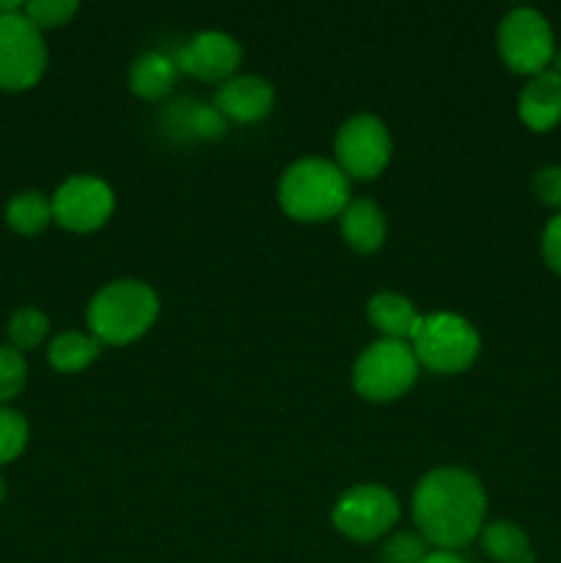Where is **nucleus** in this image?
I'll return each mask as SVG.
<instances>
[{
  "label": "nucleus",
  "instance_id": "nucleus-17",
  "mask_svg": "<svg viewBox=\"0 0 561 563\" xmlns=\"http://www.w3.org/2000/svg\"><path fill=\"white\" fill-rule=\"evenodd\" d=\"M176 75H179V66L168 55L143 53L130 69V88L135 97L146 102H160L176 86Z\"/></svg>",
  "mask_w": 561,
  "mask_h": 563
},
{
  "label": "nucleus",
  "instance_id": "nucleus-9",
  "mask_svg": "<svg viewBox=\"0 0 561 563\" xmlns=\"http://www.w3.org/2000/svg\"><path fill=\"white\" fill-rule=\"evenodd\" d=\"M399 520V500L380 484H358L346 489L333 509L336 531L352 542H374Z\"/></svg>",
  "mask_w": 561,
  "mask_h": 563
},
{
  "label": "nucleus",
  "instance_id": "nucleus-19",
  "mask_svg": "<svg viewBox=\"0 0 561 563\" xmlns=\"http://www.w3.org/2000/svg\"><path fill=\"white\" fill-rule=\"evenodd\" d=\"M482 548L484 553L498 563H531L534 553L528 537L515 522H490L482 528Z\"/></svg>",
  "mask_w": 561,
  "mask_h": 563
},
{
  "label": "nucleus",
  "instance_id": "nucleus-2",
  "mask_svg": "<svg viewBox=\"0 0 561 563\" xmlns=\"http://www.w3.org/2000/svg\"><path fill=\"white\" fill-rule=\"evenodd\" d=\"M160 300L143 280H113L94 295L88 306V330L99 344L124 346L138 341L157 322Z\"/></svg>",
  "mask_w": 561,
  "mask_h": 563
},
{
  "label": "nucleus",
  "instance_id": "nucleus-1",
  "mask_svg": "<svg viewBox=\"0 0 561 563\" xmlns=\"http://www.w3.org/2000/svg\"><path fill=\"white\" fill-rule=\"evenodd\" d=\"M487 495L482 482L462 467H438L413 493V520L438 550L471 544L484 528Z\"/></svg>",
  "mask_w": 561,
  "mask_h": 563
},
{
  "label": "nucleus",
  "instance_id": "nucleus-14",
  "mask_svg": "<svg viewBox=\"0 0 561 563\" xmlns=\"http://www.w3.org/2000/svg\"><path fill=\"white\" fill-rule=\"evenodd\" d=\"M520 121L534 132L553 130L561 121V80L553 71H539L517 97Z\"/></svg>",
  "mask_w": 561,
  "mask_h": 563
},
{
  "label": "nucleus",
  "instance_id": "nucleus-28",
  "mask_svg": "<svg viewBox=\"0 0 561 563\" xmlns=\"http://www.w3.org/2000/svg\"><path fill=\"white\" fill-rule=\"evenodd\" d=\"M421 563H468L462 555H457L454 550H432V553L424 555Z\"/></svg>",
  "mask_w": 561,
  "mask_h": 563
},
{
  "label": "nucleus",
  "instance_id": "nucleus-11",
  "mask_svg": "<svg viewBox=\"0 0 561 563\" xmlns=\"http://www.w3.org/2000/svg\"><path fill=\"white\" fill-rule=\"evenodd\" d=\"M179 71L204 82H226L242 64V44L223 31H204L176 53Z\"/></svg>",
  "mask_w": 561,
  "mask_h": 563
},
{
  "label": "nucleus",
  "instance_id": "nucleus-16",
  "mask_svg": "<svg viewBox=\"0 0 561 563\" xmlns=\"http://www.w3.org/2000/svg\"><path fill=\"white\" fill-rule=\"evenodd\" d=\"M366 317L374 328L383 333V339L391 341H413L418 328H421V313L416 311L407 297L396 295V291H380L369 300Z\"/></svg>",
  "mask_w": 561,
  "mask_h": 563
},
{
  "label": "nucleus",
  "instance_id": "nucleus-21",
  "mask_svg": "<svg viewBox=\"0 0 561 563\" xmlns=\"http://www.w3.org/2000/svg\"><path fill=\"white\" fill-rule=\"evenodd\" d=\"M50 333V319L38 308H20L9 319V341L16 352L36 350Z\"/></svg>",
  "mask_w": 561,
  "mask_h": 563
},
{
  "label": "nucleus",
  "instance_id": "nucleus-30",
  "mask_svg": "<svg viewBox=\"0 0 561 563\" xmlns=\"http://www.w3.org/2000/svg\"><path fill=\"white\" fill-rule=\"evenodd\" d=\"M3 495H6V484H3V478H0V504H3Z\"/></svg>",
  "mask_w": 561,
  "mask_h": 563
},
{
  "label": "nucleus",
  "instance_id": "nucleus-13",
  "mask_svg": "<svg viewBox=\"0 0 561 563\" xmlns=\"http://www.w3.org/2000/svg\"><path fill=\"white\" fill-rule=\"evenodd\" d=\"M160 126L174 141H215V137H223L226 119L212 104L176 99L160 113Z\"/></svg>",
  "mask_w": 561,
  "mask_h": 563
},
{
  "label": "nucleus",
  "instance_id": "nucleus-10",
  "mask_svg": "<svg viewBox=\"0 0 561 563\" xmlns=\"http://www.w3.org/2000/svg\"><path fill=\"white\" fill-rule=\"evenodd\" d=\"M50 201L55 223L75 234L102 229L116 209L113 190L97 176H69Z\"/></svg>",
  "mask_w": 561,
  "mask_h": 563
},
{
  "label": "nucleus",
  "instance_id": "nucleus-6",
  "mask_svg": "<svg viewBox=\"0 0 561 563\" xmlns=\"http://www.w3.org/2000/svg\"><path fill=\"white\" fill-rule=\"evenodd\" d=\"M498 53L515 75H539L550 69L556 55L553 27L537 9H512L498 25Z\"/></svg>",
  "mask_w": 561,
  "mask_h": 563
},
{
  "label": "nucleus",
  "instance_id": "nucleus-7",
  "mask_svg": "<svg viewBox=\"0 0 561 563\" xmlns=\"http://www.w3.org/2000/svg\"><path fill=\"white\" fill-rule=\"evenodd\" d=\"M47 69L42 31L22 11L0 16V88L28 91Z\"/></svg>",
  "mask_w": 561,
  "mask_h": 563
},
{
  "label": "nucleus",
  "instance_id": "nucleus-8",
  "mask_svg": "<svg viewBox=\"0 0 561 563\" xmlns=\"http://www.w3.org/2000/svg\"><path fill=\"white\" fill-rule=\"evenodd\" d=\"M388 126L372 113H358L346 119L336 132V165L352 179H374L391 163Z\"/></svg>",
  "mask_w": 561,
  "mask_h": 563
},
{
  "label": "nucleus",
  "instance_id": "nucleus-29",
  "mask_svg": "<svg viewBox=\"0 0 561 563\" xmlns=\"http://www.w3.org/2000/svg\"><path fill=\"white\" fill-rule=\"evenodd\" d=\"M550 71H553V75L561 80V49H556L553 60H550Z\"/></svg>",
  "mask_w": 561,
  "mask_h": 563
},
{
  "label": "nucleus",
  "instance_id": "nucleus-20",
  "mask_svg": "<svg viewBox=\"0 0 561 563\" xmlns=\"http://www.w3.org/2000/svg\"><path fill=\"white\" fill-rule=\"evenodd\" d=\"M6 223L22 236H33L53 223V201L38 190L16 192L6 207Z\"/></svg>",
  "mask_w": 561,
  "mask_h": 563
},
{
  "label": "nucleus",
  "instance_id": "nucleus-24",
  "mask_svg": "<svg viewBox=\"0 0 561 563\" xmlns=\"http://www.w3.org/2000/svg\"><path fill=\"white\" fill-rule=\"evenodd\" d=\"M22 14L38 27V31H50V27H61L77 14L75 0H31L22 5Z\"/></svg>",
  "mask_w": 561,
  "mask_h": 563
},
{
  "label": "nucleus",
  "instance_id": "nucleus-22",
  "mask_svg": "<svg viewBox=\"0 0 561 563\" xmlns=\"http://www.w3.org/2000/svg\"><path fill=\"white\" fill-rule=\"evenodd\" d=\"M28 421L22 412L11 407H0V465H9L25 451L28 445Z\"/></svg>",
  "mask_w": 561,
  "mask_h": 563
},
{
  "label": "nucleus",
  "instance_id": "nucleus-18",
  "mask_svg": "<svg viewBox=\"0 0 561 563\" xmlns=\"http://www.w3.org/2000/svg\"><path fill=\"white\" fill-rule=\"evenodd\" d=\"M102 352V344L94 339L91 333H80V330H66V333L55 335L50 341L47 361L55 372L61 374H77L82 368L91 366Z\"/></svg>",
  "mask_w": 561,
  "mask_h": 563
},
{
  "label": "nucleus",
  "instance_id": "nucleus-15",
  "mask_svg": "<svg viewBox=\"0 0 561 563\" xmlns=\"http://www.w3.org/2000/svg\"><path fill=\"white\" fill-rule=\"evenodd\" d=\"M339 225L346 245L358 253L380 251L385 242V234H388L383 209L374 201H369V198H358V201L346 203L344 212L339 214Z\"/></svg>",
  "mask_w": 561,
  "mask_h": 563
},
{
  "label": "nucleus",
  "instance_id": "nucleus-12",
  "mask_svg": "<svg viewBox=\"0 0 561 563\" xmlns=\"http://www.w3.org/2000/svg\"><path fill=\"white\" fill-rule=\"evenodd\" d=\"M275 91L264 77L256 75H237L226 80L218 88L215 97V108L226 121H237V124H253L262 121L264 115L273 110Z\"/></svg>",
  "mask_w": 561,
  "mask_h": 563
},
{
  "label": "nucleus",
  "instance_id": "nucleus-27",
  "mask_svg": "<svg viewBox=\"0 0 561 563\" xmlns=\"http://www.w3.org/2000/svg\"><path fill=\"white\" fill-rule=\"evenodd\" d=\"M542 256L553 273L561 275V212L544 225L542 231Z\"/></svg>",
  "mask_w": 561,
  "mask_h": 563
},
{
  "label": "nucleus",
  "instance_id": "nucleus-4",
  "mask_svg": "<svg viewBox=\"0 0 561 563\" xmlns=\"http://www.w3.org/2000/svg\"><path fill=\"white\" fill-rule=\"evenodd\" d=\"M418 357L405 341L383 339L366 346L352 368V385L366 401H394L418 379Z\"/></svg>",
  "mask_w": 561,
  "mask_h": 563
},
{
  "label": "nucleus",
  "instance_id": "nucleus-5",
  "mask_svg": "<svg viewBox=\"0 0 561 563\" xmlns=\"http://www.w3.org/2000/svg\"><path fill=\"white\" fill-rule=\"evenodd\" d=\"M482 339L476 328L457 313H429L421 319L413 352L418 363L438 374H460L476 363Z\"/></svg>",
  "mask_w": 561,
  "mask_h": 563
},
{
  "label": "nucleus",
  "instance_id": "nucleus-23",
  "mask_svg": "<svg viewBox=\"0 0 561 563\" xmlns=\"http://www.w3.org/2000/svg\"><path fill=\"white\" fill-rule=\"evenodd\" d=\"M28 379V366L22 352L14 346H0V407L9 405L14 396L22 394Z\"/></svg>",
  "mask_w": 561,
  "mask_h": 563
},
{
  "label": "nucleus",
  "instance_id": "nucleus-25",
  "mask_svg": "<svg viewBox=\"0 0 561 563\" xmlns=\"http://www.w3.org/2000/svg\"><path fill=\"white\" fill-rule=\"evenodd\" d=\"M424 555H427V548L413 533H396L383 548V563H421Z\"/></svg>",
  "mask_w": 561,
  "mask_h": 563
},
{
  "label": "nucleus",
  "instance_id": "nucleus-26",
  "mask_svg": "<svg viewBox=\"0 0 561 563\" xmlns=\"http://www.w3.org/2000/svg\"><path fill=\"white\" fill-rule=\"evenodd\" d=\"M531 190H534V196H537L539 203H544V207H553L561 212V168L559 165L539 168L531 179Z\"/></svg>",
  "mask_w": 561,
  "mask_h": 563
},
{
  "label": "nucleus",
  "instance_id": "nucleus-3",
  "mask_svg": "<svg viewBox=\"0 0 561 563\" xmlns=\"http://www.w3.org/2000/svg\"><path fill=\"white\" fill-rule=\"evenodd\" d=\"M278 201L289 218L322 223L339 218L350 203V181L344 170L322 157H306L289 165L278 185Z\"/></svg>",
  "mask_w": 561,
  "mask_h": 563
}]
</instances>
